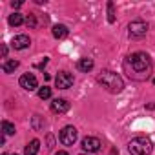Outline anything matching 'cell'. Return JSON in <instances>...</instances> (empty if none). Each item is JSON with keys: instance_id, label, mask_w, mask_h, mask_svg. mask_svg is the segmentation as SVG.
Returning <instances> with one entry per match:
<instances>
[{"instance_id": "obj_1", "label": "cell", "mask_w": 155, "mask_h": 155, "mask_svg": "<svg viewBox=\"0 0 155 155\" xmlns=\"http://www.w3.org/2000/svg\"><path fill=\"white\" fill-rule=\"evenodd\" d=\"M122 69H124V73L130 77L131 81L142 82L151 75V58L146 53H142V51L131 53V55H128L124 58Z\"/></svg>"}, {"instance_id": "obj_2", "label": "cell", "mask_w": 155, "mask_h": 155, "mask_svg": "<svg viewBox=\"0 0 155 155\" xmlns=\"http://www.w3.org/2000/svg\"><path fill=\"white\" fill-rule=\"evenodd\" d=\"M99 84L102 88H106L110 93H120L124 90V82L120 79V75H117V73H113L110 69H106V71H102L99 75Z\"/></svg>"}, {"instance_id": "obj_3", "label": "cell", "mask_w": 155, "mask_h": 155, "mask_svg": "<svg viewBox=\"0 0 155 155\" xmlns=\"http://www.w3.org/2000/svg\"><path fill=\"white\" fill-rule=\"evenodd\" d=\"M153 150V144L148 137H135L128 144V151L131 155H150Z\"/></svg>"}, {"instance_id": "obj_4", "label": "cell", "mask_w": 155, "mask_h": 155, "mask_svg": "<svg viewBox=\"0 0 155 155\" xmlns=\"http://www.w3.org/2000/svg\"><path fill=\"white\" fill-rule=\"evenodd\" d=\"M128 33H130L131 38H142L148 33V24L142 22V20H133L128 26Z\"/></svg>"}, {"instance_id": "obj_5", "label": "cell", "mask_w": 155, "mask_h": 155, "mask_svg": "<svg viewBox=\"0 0 155 155\" xmlns=\"http://www.w3.org/2000/svg\"><path fill=\"white\" fill-rule=\"evenodd\" d=\"M58 139H60V142H62L64 146H73L75 140H77V130H75L73 126H66V128H62Z\"/></svg>"}, {"instance_id": "obj_6", "label": "cell", "mask_w": 155, "mask_h": 155, "mask_svg": "<svg viewBox=\"0 0 155 155\" xmlns=\"http://www.w3.org/2000/svg\"><path fill=\"white\" fill-rule=\"evenodd\" d=\"M18 82H20V88H24L26 91H35L38 88V81L33 73H24Z\"/></svg>"}, {"instance_id": "obj_7", "label": "cell", "mask_w": 155, "mask_h": 155, "mask_svg": "<svg viewBox=\"0 0 155 155\" xmlns=\"http://www.w3.org/2000/svg\"><path fill=\"white\" fill-rule=\"evenodd\" d=\"M55 84L58 90H68L73 86V75L68 73V71H60L57 77H55Z\"/></svg>"}, {"instance_id": "obj_8", "label": "cell", "mask_w": 155, "mask_h": 155, "mask_svg": "<svg viewBox=\"0 0 155 155\" xmlns=\"http://www.w3.org/2000/svg\"><path fill=\"white\" fill-rule=\"evenodd\" d=\"M101 140L97 139V137H86V139H82V150L86 151V153H97L99 150H101Z\"/></svg>"}, {"instance_id": "obj_9", "label": "cell", "mask_w": 155, "mask_h": 155, "mask_svg": "<svg viewBox=\"0 0 155 155\" xmlns=\"http://www.w3.org/2000/svg\"><path fill=\"white\" fill-rule=\"evenodd\" d=\"M69 110V102L66 99H55L51 102V111L53 113H66Z\"/></svg>"}, {"instance_id": "obj_10", "label": "cell", "mask_w": 155, "mask_h": 155, "mask_svg": "<svg viewBox=\"0 0 155 155\" xmlns=\"http://www.w3.org/2000/svg\"><path fill=\"white\" fill-rule=\"evenodd\" d=\"M29 44H31V40H29L28 35H17V37L11 40V46H13L15 49H26Z\"/></svg>"}, {"instance_id": "obj_11", "label": "cell", "mask_w": 155, "mask_h": 155, "mask_svg": "<svg viewBox=\"0 0 155 155\" xmlns=\"http://www.w3.org/2000/svg\"><path fill=\"white\" fill-rule=\"evenodd\" d=\"M93 66H95L93 58H88V57H82V58H81L79 62H77V68H79L81 71H84V73L91 71V69H93Z\"/></svg>"}, {"instance_id": "obj_12", "label": "cell", "mask_w": 155, "mask_h": 155, "mask_svg": "<svg viewBox=\"0 0 155 155\" xmlns=\"http://www.w3.org/2000/svg\"><path fill=\"white\" fill-rule=\"evenodd\" d=\"M40 150V140L38 139H33L31 142H28V146L24 148V153L26 155H37Z\"/></svg>"}, {"instance_id": "obj_13", "label": "cell", "mask_w": 155, "mask_h": 155, "mask_svg": "<svg viewBox=\"0 0 155 155\" xmlns=\"http://www.w3.org/2000/svg\"><path fill=\"white\" fill-rule=\"evenodd\" d=\"M68 33H69V29L64 26V24H57V26H53V37L55 38H66L68 37Z\"/></svg>"}, {"instance_id": "obj_14", "label": "cell", "mask_w": 155, "mask_h": 155, "mask_svg": "<svg viewBox=\"0 0 155 155\" xmlns=\"http://www.w3.org/2000/svg\"><path fill=\"white\" fill-rule=\"evenodd\" d=\"M17 68H18V60H15V58L6 60V62L2 64V71H4V73H13Z\"/></svg>"}, {"instance_id": "obj_15", "label": "cell", "mask_w": 155, "mask_h": 155, "mask_svg": "<svg viewBox=\"0 0 155 155\" xmlns=\"http://www.w3.org/2000/svg\"><path fill=\"white\" fill-rule=\"evenodd\" d=\"M24 22V17L20 15V13H13L11 17H9V26H20Z\"/></svg>"}, {"instance_id": "obj_16", "label": "cell", "mask_w": 155, "mask_h": 155, "mask_svg": "<svg viewBox=\"0 0 155 155\" xmlns=\"http://www.w3.org/2000/svg\"><path fill=\"white\" fill-rule=\"evenodd\" d=\"M2 131H4V135H13V133H15V124L4 120V122H2Z\"/></svg>"}, {"instance_id": "obj_17", "label": "cell", "mask_w": 155, "mask_h": 155, "mask_svg": "<svg viewBox=\"0 0 155 155\" xmlns=\"http://www.w3.org/2000/svg\"><path fill=\"white\" fill-rule=\"evenodd\" d=\"M108 22L110 24L115 22V6H113V2H108Z\"/></svg>"}, {"instance_id": "obj_18", "label": "cell", "mask_w": 155, "mask_h": 155, "mask_svg": "<svg viewBox=\"0 0 155 155\" xmlns=\"http://www.w3.org/2000/svg\"><path fill=\"white\" fill-rule=\"evenodd\" d=\"M38 97H40V99H49V97H51V88H48V86L40 88V90H38Z\"/></svg>"}, {"instance_id": "obj_19", "label": "cell", "mask_w": 155, "mask_h": 155, "mask_svg": "<svg viewBox=\"0 0 155 155\" xmlns=\"http://www.w3.org/2000/svg\"><path fill=\"white\" fill-rule=\"evenodd\" d=\"M26 24H28V28H37V20H35V15H29V17H28V20H26Z\"/></svg>"}, {"instance_id": "obj_20", "label": "cell", "mask_w": 155, "mask_h": 155, "mask_svg": "<svg viewBox=\"0 0 155 155\" xmlns=\"http://www.w3.org/2000/svg\"><path fill=\"white\" fill-rule=\"evenodd\" d=\"M42 126H44V124L40 122V117H38V115H35V117H33V128H35V130H40Z\"/></svg>"}, {"instance_id": "obj_21", "label": "cell", "mask_w": 155, "mask_h": 155, "mask_svg": "<svg viewBox=\"0 0 155 155\" xmlns=\"http://www.w3.org/2000/svg\"><path fill=\"white\" fill-rule=\"evenodd\" d=\"M11 6H13V8H15V9H18V8H20V6H22V2H13V4H11Z\"/></svg>"}, {"instance_id": "obj_22", "label": "cell", "mask_w": 155, "mask_h": 155, "mask_svg": "<svg viewBox=\"0 0 155 155\" xmlns=\"http://www.w3.org/2000/svg\"><path fill=\"white\" fill-rule=\"evenodd\" d=\"M8 55V48L6 46H2V57H6Z\"/></svg>"}, {"instance_id": "obj_23", "label": "cell", "mask_w": 155, "mask_h": 155, "mask_svg": "<svg viewBox=\"0 0 155 155\" xmlns=\"http://www.w3.org/2000/svg\"><path fill=\"white\" fill-rule=\"evenodd\" d=\"M55 155H68V151H57Z\"/></svg>"}, {"instance_id": "obj_24", "label": "cell", "mask_w": 155, "mask_h": 155, "mask_svg": "<svg viewBox=\"0 0 155 155\" xmlns=\"http://www.w3.org/2000/svg\"><path fill=\"white\" fill-rule=\"evenodd\" d=\"M4 155H17V153H4Z\"/></svg>"}, {"instance_id": "obj_25", "label": "cell", "mask_w": 155, "mask_h": 155, "mask_svg": "<svg viewBox=\"0 0 155 155\" xmlns=\"http://www.w3.org/2000/svg\"><path fill=\"white\" fill-rule=\"evenodd\" d=\"M81 155H88V153H81Z\"/></svg>"}, {"instance_id": "obj_26", "label": "cell", "mask_w": 155, "mask_h": 155, "mask_svg": "<svg viewBox=\"0 0 155 155\" xmlns=\"http://www.w3.org/2000/svg\"><path fill=\"white\" fill-rule=\"evenodd\" d=\"M153 84H155V79H153Z\"/></svg>"}]
</instances>
